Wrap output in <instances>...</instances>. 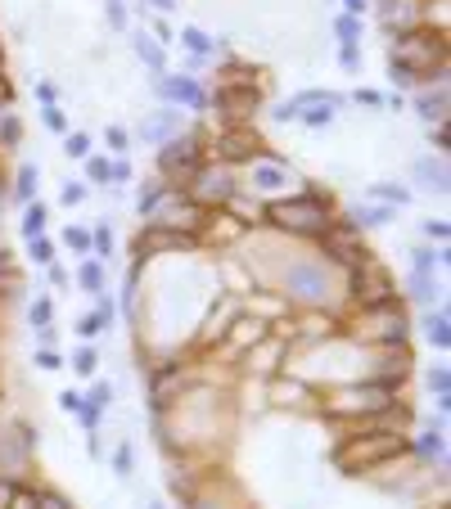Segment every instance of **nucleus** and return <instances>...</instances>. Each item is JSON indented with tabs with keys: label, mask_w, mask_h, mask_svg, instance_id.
<instances>
[{
	"label": "nucleus",
	"mask_w": 451,
	"mask_h": 509,
	"mask_svg": "<svg viewBox=\"0 0 451 509\" xmlns=\"http://www.w3.org/2000/svg\"><path fill=\"white\" fill-rule=\"evenodd\" d=\"M95 365H100V356H95V347H82V352L73 356V370H77V374H95Z\"/></svg>",
	"instance_id": "obj_30"
},
{
	"label": "nucleus",
	"mask_w": 451,
	"mask_h": 509,
	"mask_svg": "<svg viewBox=\"0 0 451 509\" xmlns=\"http://www.w3.org/2000/svg\"><path fill=\"white\" fill-rule=\"evenodd\" d=\"M104 140H109V149H113V154H122V149H127V131H122V127H109V131H104Z\"/></svg>",
	"instance_id": "obj_39"
},
{
	"label": "nucleus",
	"mask_w": 451,
	"mask_h": 509,
	"mask_svg": "<svg viewBox=\"0 0 451 509\" xmlns=\"http://www.w3.org/2000/svg\"><path fill=\"white\" fill-rule=\"evenodd\" d=\"M59 406H64V410H73V415H77V410H82V406H86V401H82V397H77V392H64V397H59Z\"/></svg>",
	"instance_id": "obj_48"
},
{
	"label": "nucleus",
	"mask_w": 451,
	"mask_h": 509,
	"mask_svg": "<svg viewBox=\"0 0 451 509\" xmlns=\"http://www.w3.org/2000/svg\"><path fill=\"white\" fill-rule=\"evenodd\" d=\"M149 5H154V10H163V14H167V10H176V0H149Z\"/></svg>",
	"instance_id": "obj_54"
},
{
	"label": "nucleus",
	"mask_w": 451,
	"mask_h": 509,
	"mask_svg": "<svg viewBox=\"0 0 451 509\" xmlns=\"http://www.w3.org/2000/svg\"><path fill=\"white\" fill-rule=\"evenodd\" d=\"M158 95H163V100H172V104H185V109H194V113L208 104L203 86H199V82H190V77H167V82H158Z\"/></svg>",
	"instance_id": "obj_13"
},
{
	"label": "nucleus",
	"mask_w": 451,
	"mask_h": 509,
	"mask_svg": "<svg viewBox=\"0 0 451 509\" xmlns=\"http://www.w3.org/2000/svg\"><path fill=\"white\" fill-rule=\"evenodd\" d=\"M140 217H149V226H158V230H176V235H194L199 239V230H203V221H208V208H199V203H190L185 194H158Z\"/></svg>",
	"instance_id": "obj_4"
},
{
	"label": "nucleus",
	"mask_w": 451,
	"mask_h": 509,
	"mask_svg": "<svg viewBox=\"0 0 451 509\" xmlns=\"http://www.w3.org/2000/svg\"><path fill=\"white\" fill-rule=\"evenodd\" d=\"M428 388L437 392V406L446 410V397H451V374H446V365H437V370L428 374Z\"/></svg>",
	"instance_id": "obj_26"
},
{
	"label": "nucleus",
	"mask_w": 451,
	"mask_h": 509,
	"mask_svg": "<svg viewBox=\"0 0 451 509\" xmlns=\"http://www.w3.org/2000/svg\"><path fill=\"white\" fill-rule=\"evenodd\" d=\"M271 221H275L280 230H289V235H316V239L334 226V217H329V199H320L316 190L271 203Z\"/></svg>",
	"instance_id": "obj_1"
},
{
	"label": "nucleus",
	"mask_w": 451,
	"mask_h": 509,
	"mask_svg": "<svg viewBox=\"0 0 451 509\" xmlns=\"http://www.w3.org/2000/svg\"><path fill=\"white\" fill-rule=\"evenodd\" d=\"M415 176H419L424 190H437V194L446 190V163H442V158H437V163H433V158H419V163H415Z\"/></svg>",
	"instance_id": "obj_17"
},
{
	"label": "nucleus",
	"mask_w": 451,
	"mask_h": 509,
	"mask_svg": "<svg viewBox=\"0 0 451 509\" xmlns=\"http://www.w3.org/2000/svg\"><path fill=\"white\" fill-rule=\"evenodd\" d=\"M424 235H428V239H446V221H428Z\"/></svg>",
	"instance_id": "obj_49"
},
{
	"label": "nucleus",
	"mask_w": 451,
	"mask_h": 509,
	"mask_svg": "<svg viewBox=\"0 0 451 509\" xmlns=\"http://www.w3.org/2000/svg\"><path fill=\"white\" fill-rule=\"evenodd\" d=\"M437 266H446V253H442V248H437V253H433V248H419V253H415V271H419V275H433Z\"/></svg>",
	"instance_id": "obj_24"
},
{
	"label": "nucleus",
	"mask_w": 451,
	"mask_h": 509,
	"mask_svg": "<svg viewBox=\"0 0 451 509\" xmlns=\"http://www.w3.org/2000/svg\"><path fill=\"white\" fill-rule=\"evenodd\" d=\"M131 46H136V55H140V59H145V64H149L154 73H163V64H167V59H163V50H158V41H149V37L140 32V37H131Z\"/></svg>",
	"instance_id": "obj_21"
},
{
	"label": "nucleus",
	"mask_w": 451,
	"mask_h": 509,
	"mask_svg": "<svg viewBox=\"0 0 451 509\" xmlns=\"http://www.w3.org/2000/svg\"><path fill=\"white\" fill-rule=\"evenodd\" d=\"M86 199V185H64V203L73 208V203H82Z\"/></svg>",
	"instance_id": "obj_45"
},
{
	"label": "nucleus",
	"mask_w": 451,
	"mask_h": 509,
	"mask_svg": "<svg viewBox=\"0 0 451 509\" xmlns=\"http://www.w3.org/2000/svg\"><path fill=\"white\" fill-rule=\"evenodd\" d=\"M32 190H37V167H23L19 172V199H28Z\"/></svg>",
	"instance_id": "obj_36"
},
{
	"label": "nucleus",
	"mask_w": 451,
	"mask_h": 509,
	"mask_svg": "<svg viewBox=\"0 0 451 509\" xmlns=\"http://www.w3.org/2000/svg\"><path fill=\"white\" fill-rule=\"evenodd\" d=\"M86 176H91L95 185H109V163H104V158H91V163H86Z\"/></svg>",
	"instance_id": "obj_34"
},
{
	"label": "nucleus",
	"mask_w": 451,
	"mask_h": 509,
	"mask_svg": "<svg viewBox=\"0 0 451 509\" xmlns=\"http://www.w3.org/2000/svg\"><path fill=\"white\" fill-rule=\"evenodd\" d=\"M370 194L383 199V203H406V199H410V190H401V185H374Z\"/></svg>",
	"instance_id": "obj_29"
},
{
	"label": "nucleus",
	"mask_w": 451,
	"mask_h": 509,
	"mask_svg": "<svg viewBox=\"0 0 451 509\" xmlns=\"http://www.w3.org/2000/svg\"><path fill=\"white\" fill-rule=\"evenodd\" d=\"M64 154H68V158H86V154H91V140H86L82 131H73L68 145H64Z\"/></svg>",
	"instance_id": "obj_31"
},
{
	"label": "nucleus",
	"mask_w": 451,
	"mask_h": 509,
	"mask_svg": "<svg viewBox=\"0 0 451 509\" xmlns=\"http://www.w3.org/2000/svg\"><path fill=\"white\" fill-rule=\"evenodd\" d=\"M19 136H23L19 118H10V113H5V122H0V140H5V145H19Z\"/></svg>",
	"instance_id": "obj_33"
},
{
	"label": "nucleus",
	"mask_w": 451,
	"mask_h": 509,
	"mask_svg": "<svg viewBox=\"0 0 451 509\" xmlns=\"http://www.w3.org/2000/svg\"><path fill=\"white\" fill-rule=\"evenodd\" d=\"M181 41H185V46H190L194 55H212V50H217V46H212V41H208V37H203L199 28H185V32H181Z\"/></svg>",
	"instance_id": "obj_27"
},
{
	"label": "nucleus",
	"mask_w": 451,
	"mask_h": 509,
	"mask_svg": "<svg viewBox=\"0 0 451 509\" xmlns=\"http://www.w3.org/2000/svg\"><path fill=\"white\" fill-rule=\"evenodd\" d=\"M352 293H356V302H361V307L392 302V284H388V275H383V271H379L370 257L352 266Z\"/></svg>",
	"instance_id": "obj_10"
},
{
	"label": "nucleus",
	"mask_w": 451,
	"mask_h": 509,
	"mask_svg": "<svg viewBox=\"0 0 451 509\" xmlns=\"http://www.w3.org/2000/svg\"><path fill=\"white\" fill-rule=\"evenodd\" d=\"M334 32H338V41H343V46H356V32H361V23H356L352 14H343V19L334 23Z\"/></svg>",
	"instance_id": "obj_28"
},
{
	"label": "nucleus",
	"mask_w": 451,
	"mask_h": 509,
	"mask_svg": "<svg viewBox=\"0 0 451 509\" xmlns=\"http://www.w3.org/2000/svg\"><path fill=\"white\" fill-rule=\"evenodd\" d=\"M392 406V383H356L325 401V415H383Z\"/></svg>",
	"instance_id": "obj_5"
},
{
	"label": "nucleus",
	"mask_w": 451,
	"mask_h": 509,
	"mask_svg": "<svg viewBox=\"0 0 451 509\" xmlns=\"http://www.w3.org/2000/svg\"><path fill=\"white\" fill-rule=\"evenodd\" d=\"M104 10H109V23H113L118 32H122V28H127V10H122V0H109Z\"/></svg>",
	"instance_id": "obj_38"
},
{
	"label": "nucleus",
	"mask_w": 451,
	"mask_h": 509,
	"mask_svg": "<svg viewBox=\"0 0 451 509\" xmlns=\"http://www.w3.org/2000/svg\"><path fill=\"white\" fill-rule=\"evenodd\" d=\"M388 221H392V208H356V217H352L356 230H365V226H388Z\"/></svg>",
	"instance_id": "obj_22"
},
{
	"label": "nucleus",
	"mask_w": 451,
	"mask_h": 509,
	"mask_svg": "<svg viewBox=\"0 0 451 509\" xmlns=\"http://www.w3.org/2000/svg\"><path fill=\"white\" fill-rule=\"evenodd\" d=\"M109 181H113V185L131 181V167H127V163H113V167H109Z\"/></svg>",
	"instance_id": "obj_44"
},
{
	"label": "nucleus",
	"mask_w": 451,
	"mask_h": 509,
	"mask_svg": "<svg viewBox=\"0 0 451 509\" xmlns=\"http://www.w3.org/2000/svg\"><path fill=\"white\" fill-rule=\"evenodd\" d=\"M91 244H95V257H100V262H104V257H109V253H113V235H109V226H100V230H95V235H91Z\"/></svg>",
	"instance_id": "obj_32"
},
{
	"label": "nucleus",
	"mask_w": 451,
	"mask_h": 509,
	"mask_svg": "<svg viewBox=\"0 0 451 509\" xmlns=\"http://www.w3.org/2000/svg\"><path fill=\"white\" fill-rule=\"evenodd\" d=\"M109 397H113V388H109V383H95V392H91V406H100V410H104V406H109Z\"/></svg>",
	"instance_id": "obj_42"
},
{
	"label": "nucleus",
	"mask_w": 451,
	"mask_h": 509,
	"mask_svg": "<svg viewBox=\"0 0 451 509\" xmlns=\"http://www.w3.org/2000/svg\"><path fill=\"white\" fill-rule=\"evenodd\" d=\"M37 365H41V370H59L64 361H59V356H55V352L46 347V352H37Z\"/></svg>",
	"instance_id": "obj_47"
},
{
	"label": "nucleus",
	"mask_w": 451,
	"mask_h": 509,
	"mask_svg": "<svg viewBox=\"0 0 451 509\" xmlns=\"http://www.w3.org/2000/svg\"><path fill=\"white\" fill-rule=\"evenodd\" d=\"M343 5H347V14L356 19V14H365V10H370V0H343Z\"/></svg>",
	"instance_id": "obj_51"
},
{
	"label": "nucleus",
	"mask_w": 451,
	"mask_h": 509,
	"mask_svg": "<svg viewBox=\"0 0 451 509\" xmlns=\"http://www.w3.org/2000/svg\"><path fill=\"white\" fill-rule=\"evenodd\" d=\"M221 154H226V158H257V154H262V140H257L253 131H230V136L221 140Z\"/></svg>",
	"instance_id": "obj_16"
},
{
	"label": "nucleus",
	"mask_w": 451,
	"mask_h": 509,
	"mask_svg": "<svg viewBox=\"0 0 451 509\" xmlns=\"http://www.w3.org/2000/svg\"><path fill=\"white\" fill-rule=\"evenodd\" d=\"M419 118L424 122H446V82L437 86V95H419Z\"/></svg>",
	"instance_id": "obj_19"
},
{
	"label": "nucleus",
	"mask_w": 451,
	"mask_h": 509,
	"mask_svg": "<svg viewBox=\"0 0 451 509\" xmlns=\"http://www.w3.org/2000/svg\"><path fill=\"white\" fill-rule=\"evenodd\" d=\"M293 181V172L284 167V163H271V158H257L253 163V185L262 190V194H275V190H284Z\"/></svg>",
	"instance_id": "obj_14"
},
{
	"label": "nucleus",
	"mask_w": 451,
	"mask_h": 509,
	"mask_svg": "<svg viewBox=\"0 0 451 509\" xmlns=\"http://www.w3.org/2000/svg\"><path fill=\"white\" fill-rule=\"evenodd\" d=\"M46 127H50V131H64V113H59L55 104H46Z\"/></svg>",
	"instance_id": "obj_43"
},
{
	"label": "nucleus",
	"mask_w": 451,
	"mask_h": 509,
	"mask_svg": "<svg viewBox=\"0 0 451 509\" xmlns=\"http://www.w3.org/2000/svg\"><path fill=\"white\" fill-rule=\"evenodd\" d=\"M77 280H82L86 293H104V266H100V262H82Z\"/></svg>",
	"instance_id": "obj_23"
},
{
	"label": "nucleus",
	"mask_w": 451,
	"mask_h": 509,
	"mask_svg": "<svg viewBox=\"0 0 451 509\" xmlns=\"http://www.w3.org/2000/svg\"><path fill=\"white\" fill-rule=\"evenodd\" d=\"M356 334L365 343H383V347H397L406 338V311L397 302H379V307H361V320H356Z\"/></svg>",
	"instance_id": "obj_6"
},
{
	"label": "nucleus",
	"mask_w": 451,
	"mask_h": 509,
	"mask_svg": "<svg viewBox=\"0 0 451 509\" xmlns=\"http://www.w3.org/2000/svg\"><path fill=\"white\" fill-rule=\"evenodd\" d=\"M32 325H50V298H37L32 302Z\"/></svg>",
	"instance_id": "obj_40"
},
{
	"label": "nucleus",
	"mask_w": 451,
	"mask_h": 509,
	"mask_svg": "<svg viewBox=\"0 0 451 509\" xmlns=\"http://www.w3.org/2000/svg\"><path fill=\"white\" fill-rule=\"evenodd\" d=\"M221 104H230V113H257V91L253 86H235V91H221Z\"/></svg>",
	"instance_id": "obj_18"
},
{
	"label": "nucleus",
	"mask_w": 451,
	"mask_h": 509,
	"mask_svg": "<svg viewBox=\"0 0 451 509\" xmlns=\"http://www.w3.org/2000/svg\"><path fill=\"white\" fill-rule=\"evenodd\" d=\"M356 104H383L379 91H356Z\"/></svg>",
	"instance_id": "obj_52"
},
{
	"label": "nucleus",
	"mask_w": 451,
	"mask_h": 509,
	"mask_svg": "<svg viewBox=\"0 0 451 509\" xmlns=\"http://www.w3.org/2000/svg\"><path fill=\"white\" fill-rule=\"evenodd\" d=\"M343 68H356V46H343Z\"/></svg>",
	"instance_id": "obj_53"
},
{
	"label": "nucleus",
	"mask_w": 451,
	"mask_h": 509,
	"mask_svg": "<svg viewBox=\"0 0 451 509\" xmlns=\"http://www.w3.org/2000/svg\"><path fill=\"white\" fill-rule=\"evenodd\" d=\"M14 496H19V487L0 478V509H14Z\"/></svg>",
	"instance_id": "obj_41"
},
{
	"label": "nucleus",
	"mask_w": 451,
	"mask_h": 509,
	"mask_svg": "<svg viewBox=\"0 0 451 509\" xmlns=\"http://www.w3.org/2000/svg\"><path fill=\"white\" fill-rule=\"evenodd\" d=\"M185 185H190V194H185V199H190V203H199V208H208V212H212V208H226V199L235 194V176H230L226 167H208V163H203V167H199Z\"/></svg>",
	"instance_id": "obj_7"
},
{
	"label": "nucleus",
	"mask_w": 451,
	"mask_h": 509,
	"mask_svg": "<svg viewBox=\"0 0 451 509\" xmlns=\"http://www.w3.org/2000/svg\"><path fill=\"white\" fill-rule=\"evenodd\" d=\"M68 244H73L77 253H86V248H91V235H86V230H68Z\"/></svg>",
	"instance_id": "obj_46"
},
{
	"label": "nucleus",
	"mask_w": 451,
	"mask_h": 509,
	"mask_svg": "<svg viewBox=\"0 0 451 509\" xmlns=\"http://www.w3.org/2000/svg\"><path fill=\"white\" fill-rule=\"evenodd\" d=\"M158 167H163V176H172V181H190V176L203 167V149H199V140H194V136H172V140H163V149H158Z\"/></svg>",
	"instance_id": "obj_8"
},
{
	"label": "nucleus",
	"mask_w": 451,
	"mask_h": 509,
	"mask_svg": "<svg viewBox=\"0 0 451 509\" xmlns=\"http://www.w3.org/2000/svg\"><path fill=\"white\" fill-rule=\"evenodd\" d=\"M284 289L298 298V302H325V293H329V275H325V266H316V262H298V266H289L284 271Z\"/></svg>",
	"instance_id": "obj_9"
},
{
	"label": "nucleus",
	"mask_w": 451,
	"mask_h": 509,
	"mask_svg": "<svg viewBox=\"0 0 451 509\" xmlns=\"http://www.w3.org/2000/svg\"><path fill=\"white\" fill-rule=\"evenodd\" d=\"M0 122H5V109H0Z\"/></svg>",
	"instance_id": "obj_55"
},
{
	"label": "nucleus",
	"mask_w": 451,
	"mask_h": 509,
	"mask_svg": "<svg viewBox=\"0 0 451 509\" xmlns=\"http://www.w3.org/2000/svg\"><path fill=\"white\" fill-rule=\"evenodd\" d=\"M140 136H145L149 145H163V140L181 136V113H176V109H163V113H154V118L140 127Z\"/></svg>",
	"instance_id": "obj_15"
},
{
	"label": "nucleus",
	"mask_w": 451,
	"mask_h": 509,
	"mask_svg": "<svg viewBox=\"0 0 451 509\" xmlns=\"http://www.w3.org/2000/svg\"><path fill=\"white\" fill-rule=\"evenodd\" d=\"M28 253H32V262H41V266H46V262L55 257V253H50V239H41V235L32 239V248H28Z\"/></svg>",
	"instance_id": "obj_37"
},
{
	"label": "nucleus",
	"mask_w": 451,
	"mask_h": 509,
	"mask_svg": "<svg viewBox=\"0 0 451 509\" xmlns=\"http://www.w3.org/2000/svg\"><path fill=\"white\" fill-rule=\"evenodd\" d=\"M320 239H325V253H329L334 262H347V266L365 262V244H356V226H352V221H347V226H329Z\"/></svg>",
	"instance_id": "obj_11"
},
{
	"label": "nucleus",
	"mask_w": 451,
	"mask_h": 509,
	"mask_svg": "<svg viewBox=\"0 0 451 509\" xmlns=\"http://www.w3.org/2000/svg\"><path fill=\"white\" fill-rule=\"evenodd\" d=\"M118 473H122V478L131 473V446H122V451H118Z\"/></svg>",
	"instance_id": "obj_50"
},
{
	"label": "nucleus",
	"mask_w": 451,
	"mask_h": 509,
	"mask_svg": "<svg viewBox=\"0 0 451 509\" xmlns=\"http://www.w3.org/2000/svg\"><path fill=\"white\" fill-rule=\"evenodd\" d=\"M41 230H46V208H41V203H32V208L23 212V235H28V239H37Z\"/></svg>",
	"instance_id": "obj_25"
},
{
	"label": "nucleus",
	"mask_w": 451,
	"mask_h": 509,
	"mask_svg": "<svg viewBox=\"0 0 451 509\" xmlns=\"http://www.w3.org/2000/svg\"><path fill=\"white\" fill-rule=\"evenodd\" d=\"M392 64L406 68L410 77L433 73V68L446 73V41L433 37V32H401V37L392 41Z\"/></svg>",
	"instance_id": "obj_3"
},
{
	"label": "nucleus",
	"mask_w": 451,
	"mask_h": 509,
	"mask_svg": "<svg viewBox=\"0 0 451 509\" xmlns=\"http://www.w3.org/2000/svg\"><path fill=\"white\" fill-rule=\"evenodd\" d=\"M194 244H199L194 235H176V230H158V226H149V230L136 239V253H140V257L163 253V248H172V253H190Z\"/></svg>",
	"instance_id": "obj_12"
},
{
	"label": "nucleus",
	"mask_w": 451,
	"mask_h": 509,
	"mask_svg": "<svg viewBox=\"0 0 451 509\" xmlns=\"http://www.w3.org/2000/svg\"><path fill=\"white\" fill-rule=\"evenodd\" d=\"M32 509H68V500H64V496H55V491H41V496L32 500Z\"/></svg>",
	"instance_id": "obj_35"
},
{
	"label": "nucleus",
	"mask_w": 451,
	"mask_h": 509,
	"mask_svg": "<svg viewBox=\"0 0 451 509\" xmlns=\"http://www.w3.org/2000/svg\"><path fill=\"white\" fill-rule=\"evenodd\" d=\"M424 334H428V343H433L437 352H446V347H451V329H446V307H437V311L428 316Z\"/></svg>",
	"instance_id": "obj_20"
},
{
	"label": "nucleus",
	"mask_w": 451,
	"mask_h": 509,
	"mask_svg": "<svg viewBox=\"0 0 451 509\" xmlns=\"http://www.w3.org/2000/svg\"><path fill=\"white\" fill-rule=\"evenodd\" d=\"M401 451H406V442H401L397 433H361L356 442H347V446L334 451V464H338L343 473H361V469L388 464V460L401 455Z\"/></svg>",
	"instance_id": "obj_2"
}]
</instances>
